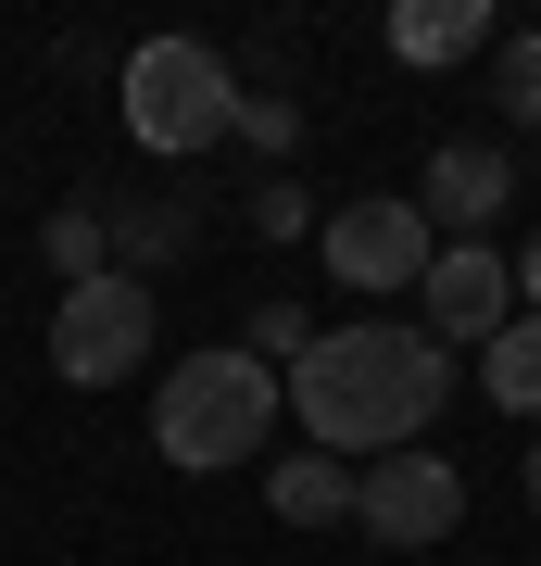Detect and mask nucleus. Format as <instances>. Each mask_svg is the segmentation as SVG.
<instances>
[{
  "label": "nucleus",
  "instance_id": "f257e3e1",
  "mask_svg": "<svg viewBox=\"0 0 541 566\" xmlns=\"http://www.w3.org/2000/svg\"><path fill=\"white\" fill-rule=\"evenodd\" d=\"M441 403H454V353L416 315L315 327L302 365H278V416H302V453H327V465H378L403 441H428Z\"/></svg>",
  "mask_w": 541,
  "mask_h": 566
},
{
  "label": "nucleus",
  "instance_id": "f03ea898",
  "mask_svg": "<svg viewBox=\"0 0 541 566\" xmlns=\"http://www.w3.org/2000/svg\"><path fill=\"white\" fill-rule=\"evenodd\" d=\"M264 441H278V365H252L240 340L164 365V390H152V453H164V465L227 479V465H252Z\"/></svg>",
  "mask_w": 541,
  "mask_h": 566
},
{
  "label": "nucleus",
  "instance_id": "7ed1b4c3",
  "mask_svg": "<svg viewBox=\"0 0 541 566\" xmlns=\"http://www.w3.org/2000/svg\"><path fill=\"white\" fill-rule=\"evenodd\" d=\"M114 102H126V139H139V151L189 164V151L227 139L240 76H227V51H201V39H139V51H126V76H114Z\"/></svg>",
  "mask_w": 541,
  "mask_h": 566
},
{
  "label": "nucleus",
  "instance_id": "20e7f679",
  "mask_svg": "<svg viewBox=\"0 0 541 566\" xmlns=\"http://www.w3.org/2000/svg\"><path fill=\"white\" fill-rule=\"evenodd\" d=\"M353 528H365L378 554H428V542H454V528H466V465L428 453V441L353 465Z\"/></svg>",
  "mask_w": 541,
  "mask_h": 566
},
{
  "label": "nucleus",
  "instance_id": "39448f33",
  "mask_svg": "<svg viewBox=\"0 0 541 566\" xmlns=\"http://www.w3.org/2000/svg\"><path fill=\"white\" fill-rule=\"evenodd\" d=\"M152 365V290L139 277H89L51 303V378L63 390H114Z\"/></svg>",
  "mask_w": 541,
  "mask_h": 566
},
{
  "label": "nucleus",
  "instance_id": "423d86ee",
  "mask_svg": "<svg viewBox=\"0 0 541 566\" xmlns=\"http://www.w3.org/2000/svg\"><path fill=\"white\" fill-rule=\"evenodd\" d=\"M315 252H327V277H341V290L391 303V290L428 277V252H441V240H428V214L403 202V189H365V202H341V214L315 227Z\"/></svg>",
  "mask_w": 541,
  "mask_h": 566
},
{
  "label": "nucleus",
  "instance_id": "0eeeda50",
  "mask_svg": "<svg viewBox=\"0 0 541 566\" xmlns=\"http://www.w3.org/2000/svg\"><path fill=\"white\" fill-rule=\"evenodd\" d=\"M503 315H517V277H503L491 240H441V252H428V277H416V327H428L441 353H479Z\"/></svg>",
  "mask_w": 541,
  "mask_h": 566
},
{
  "label": "nucleus",
  "instance_id": "6e6552de",
  "mask_svg": "<svg viewBox=\"0 0 541 566\" xmlns=\"http://www.w3.org/2000/svg\"><path fill=\"white\" fill-rule=\"evenodd\" d=\"M403 202L428 214V240H441V227H454V240H491L503 202H517V164H503V139H441V151H428V177L403 189Z\"/></svg>",
  "mask_w": 541,
  "mask_h": 566
},
{
  "label": "nucleus",
  "instance_id": "1a4fd4ad",
  "mask_svg": "<svg viewBox=\"0 0 541 566\" xmlns=\"http://www.w3.org/2000/svg\"><path fill=\"white\" fill-rule=\"evenodd\" d=\"M491 51V0H391V63L416 76H454V63Z\"/></svg>",
  "mask_w": 541,
  "mask_h": 566
},
{
  "label": "nucleus",
  "instance_id": "9d476101",
  "mask_svg": "<svg viewBox=\"0 0 541 566\" xmlns=\"http://www.w3.org/2000/svg\"><path fill=\"white\" fill-rule=\"evenodd\" d=\"M264 516H278V528H353V465L290 453L278 479H264Z\"/></svg>",
  "mask_w": 541,
  "mask_h": 566
},
{
  "label": "nucleus",
  "instance_id": "9b49d317",
  "mask_svg": "<svg viewBox=\"0 0 541 566\" xmlns=\"http://www.w3.org/2000/svg\"><path fill=\"white\" fill-rule=\"evenodd\" d=\"M101 240H114V277L152 290V264L189 252V214H177V202H101Z\"/></svg>",
  "mask_w": 541,
  "mask_h": 566
},
{
  "label": "nucleus",
  "instance_id": "f8f14e48",
  "mask_svg": "<svg viewBox=\"0 0 541 566\" xmlns=\"http://www.w3.org/2000/svg\"><path fill=\"white\" fill-rule=\"evenodd\" d=\"M479 390H491L503 416H529V428H541V315H503L491 340H479Z\"/></svg>",
  "mask_w": 541,
  "mask_h": 566
},
{
  "label": "nucleus",
  "instance_id": "ddd939ff",
  "mask_svg": "<svg viewBox=\"0 0 541 566\" xmlns=\"http://www.w3.org/2000/svg\"><path fill=\"white\" fill-rule=\"evenodd\" d=\"M39 252H51V277H63V290L114 277V240H101V202H51V227H39Z\"/></svg>",
  "mask_w": 541,
  "mask_h": 566
},
{
  "label": "nucleus",
  "instance_id": "4468645a",
  "mask_svg": "<svg viewBox=\"0 0 541 566\" xmlns=\"http://www.w3.org/2000/svg\"><path fill=\"white\" fill-rule=\"evenodd\" d=\"M491 102L517 126H541V39H491Z\"/></svg>",
  "mask_w": 541,
  "mask_h": 566
},
{
  "label": "nucleus",
  "instance_id": "2eb2a0df",
  "mask_svg": "<svg viewBox=\"0 0 541 566\" xmlns=\"http://www.w3.org/2000/svg\"><path fill=\"white\" fill-rule=\"evenodd\" d=\"M302 340H315V315H302V303H252V327H240L252 365H302Z\"/></svg>",
  "mask_w": 541,
  "mask_h": 566
},
{
  "label": "nucleus",
  "instance_id": "dca6fc26",
  "mask_svg": "<svg viewBox=\"0 0 541 566\" xmlns=\"http://www.w3.org/2000/svg\"><path fill=\"white\" fill-rule=\"evenodd\" d=\"M227 139H252V151H290V139H302V102H264V88H240Z\"/></svg>",
  "mask_w": 541,
  "mask_h": 566
},
{
  "label": "nucleus",
  "instance_id": "f3484780",
  "mask_svg": "<svg viewBox=\"0 0 541 566\" xmlns=\"http://www.w3.org/2000/svg\"><path fill=\"white\" fill-rule=\"evenodd\" d=\"M302 227H315L302 177H264V189H252V240H302Z\"/></svg>",
  "mask_w": 541,
  "mask_h": 566
},
{
  "label": "nucleus",
  "instance_id": "a211bd4d",
  "mask_svg": "<svg viewBox=\"0 0 541 566\" xmlns=\"http://www.w3.org/2000/svg\"><path fill=\"white\" fill-rule=\"evenodd\" d=\"M503 277H517V315H541V227L517 240V264H503Z\"/></svg>",
  "mask_w": 541,
  "mask_h": 566
},
{
  "label": "nucleus",
  "instance_id": "6ab92c4d",
  "mask_svg": "<svg viewBox=\"0 0 541 566\" xmlns=\"http://www.w3.org/2000/svg\"><path fill=\"white\" fill-rule=\"evenodd\" d=\"M529 516H541V428H529Z\"/></svg>",
  "mask_w": 541,
  "mask_h": 566
}]
</instances>
